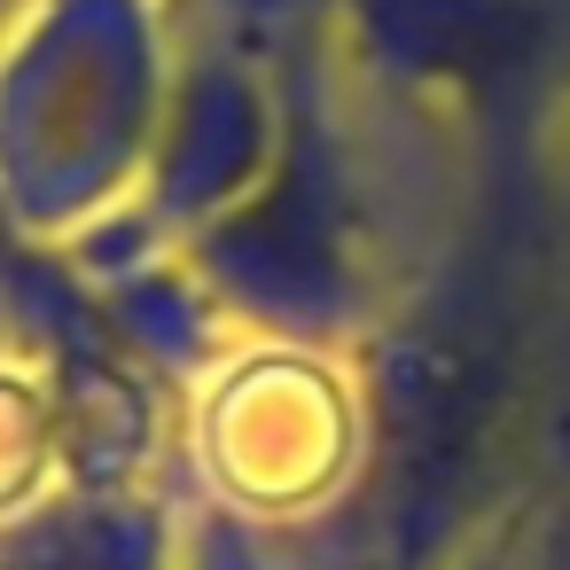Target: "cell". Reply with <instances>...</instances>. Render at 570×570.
<instances>
[{"instance_id": "obj_1", "label": "cell", "mask_w": 570, "mask_h": 570, "mask_svg": "<svg viewBox=\"0 0 570 570\" xmlns=\"http://www.w3.org/2000/svg\"><path fill=\"white\" fill-rule=\"evenodd\" d=\"M570 289L562 157H469L461 227L375 328L360 391L367 570H469L539 438L554 305Z\"/></svg>"}, {"instance_id": "obj_3", "label": "cell", "mask_w": 570, "mask_h": 570, "mask_svg": "<svg viewBox=\"0 0 570 570\" xmlns=\"http://www.w3.org/2000/svg\"><path fill=\"white\" fill-rule=\"evenodd\" d=\"M562 235H570V173H562Z\"/></svg>"}, {"instance_id": "obj_2", "label": "cell", "mask_w": 570, "mask_h": 570, "mask_svg": "<svg viewBox=\"0 0 570 570\" xmlns=\"http://www.w3.org/2000/svg\"><path fill=\"white\" fill-rule=\"evenodd\" d=\"M344 24L399 87H414L461 134V157H562L570 0H344Z\"/></svg>"}, {"instance_id": "obj_4", "label": "cell", "mask_w": 570, "mask_h": 570, "mask_svg": "<svg viewBox=\"0 0 570 570\" xmlns=\"http://www.w3.org/2000/svg\"><path fill=\"white\" fill-rule=\"evenodd\" d=\"M360 570H367V562H360ZM469 570H484V562H469Z\"/></svg>"}]
</instances>
